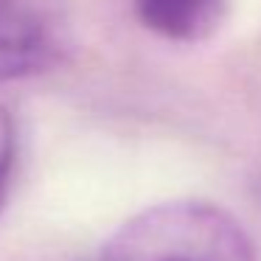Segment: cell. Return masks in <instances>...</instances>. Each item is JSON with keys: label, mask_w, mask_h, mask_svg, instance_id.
I'll list each match as a JSON object with an SVG mask.
<instances>
[{"label": "cell", "mask_w": 261, "mask_h": 261, "mask_svg": "<svg viewBox=\"0 0 261 261\" xmlns=\"http://www.w3.org/2000/svg\"><path fill=\"white\" fill-rule=\"evenodd\" d=\"M132 6L146 31L180 45L211 40L227 14V0H132Z\"/></svg>", "instance_id": "3"}, {"label": "cell", "mask_w": 261, "mask_h": 261, "mask_svg": "<svg viewBox=\"0 0 261 261\" xmlns=\"http://www.w3.org/2000/svg\"><path fill=\"white\" fill-rule=\"evenodd\" d=\"M68 45V20L57 0H0V82L54 68Z\"/></svg>", "instance_id": "2"}, {"label": "cell", "mask_w": 261, "mask_h": 261, "mask_svg": "<svg viewBox=\"0 0 261 261\" xmlns=\"http://www.w3.org/2000/svg\"><path fill=\"white\" fill-rule=\"evenodd\" d=\"M14 158H17V129H14L12 113L0 107V211L6 205L9 186H12Z\"/></svg>", "instance_id": "4"}, {"label": "cell", "mask_w": 261, "mask_h": 261, "mask_svg": "<svg viewBox=\"0 0 261 261\" xmlns=\"http://www.w3.org/2000/svg\"><path fill=\"white\" fill-rule=\"evenodd\" d=\"M101 261H255L244 227L199 199L160 202L110 236Z\"/></svg>", "instance_id": "1"}]
</instances>
